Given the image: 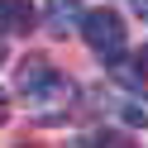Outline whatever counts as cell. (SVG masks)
<instances>
[{"instance_id":"obj_1","label":"cell","mask_w":148,"mask_h":148,"mask_svg":"<svg viewBox=\"0 0 148 148\" xmlns=\"http://www.w3.org/2000/svg\"><path fill=\"white\" fill-rule=\"evenodd\" d=\"M77 29H81V38H86L105 62L124 53V24H119V14H115V10H91V14H81Z\"/></svg>"},{"instance_id":"obj_2","label":"cell","mask_w":148,"mask_h":148,"mask_svg":"<svg viewBox=\"0 0 148 148\" xmlns=\"http://www.w3.org/2000/svg\"><path fill=\"white\" fill-rule=\"evenodd\" d=\"M43 24H48L53 38H67L81 24V0H48V5H43Z\"/></svg>"},{"instance_id":"obj_3","label":"cell","mask_w":148,"mask_h":148,"mask_svg":"<svg viewBox=\"0 0 148 148\" xmlns=\"http://www.w3.org/2000/svg\"><path fill=\"white\" fill-rule=\"evenodd\" d=\"M34 29V5L29 0H0V38L5 34H29Z\"/></svg>"},{"instance_id":"obj_4","label":"cell","mask_w":148,"mask_h":148,"mask_svg":"<svg viewBox=\"0 0 148 148\" xmlns=\"http://www.w3.org/2000/svg\"><path fill=\"white\" fill-rule=\"evenodd\" d=\"M48 77H53V67H48L43 58H24V67H19V91L29 96V91H38Z\"/></svg>"},{"instance_id":"obj_5","label":"cell","mask_w":148,"mask_h":148,"mask_svg":"<svg viewBox=\"0 0 148 148\" xmlns=\"http://www.w3.org/2000/svg\"><path fill=\"white\" fill-rule=\"evenodd\" d=\"M119 115H124L129 129H148V96H138V91L124 96V100H119Z\"/></svg>"},{"instance_id":"obj_6","label":"cell","mask_w":148,"mask_h":148,"mask_svg":"<svg viewBox=\"0 0 148 148\" xmlns=\"http://www.w3.org/2000/svg\"><path fill=\"white\" fill-rule=\"evenodd\" d=\"M86 148H138V143L124 134V129H96V134L86 138Z\"/></svg>"},{"instance_id":"obj_7","label":"cell","mask_w":148,"mask_h":148,"mask_svg":"<svg viewBox=\"0 0 148 148\" xmlns=\"http://www.w3.org/2000/svg\"><path fill=\"white\" fill-rule=\"evenodd\" d=\"M134 14H138V19L148 24V0H134Z\"/></svg>"},{"instance_id":"obj_8","label":"cell","mask_w":148,"mask_h":148,"mask_svg":"<svg viewBox=\"0 0 148 148\" xmlns=\"http://www.w3.org/2000/svg\"><path fill=\"white\" fill-rule=\"evenodd\" d=\"M10 119V100H5V91H0V124Z\"/></svg>"},{"instance_id":"obj_9","label":"cell","mask_w":148,"mask_h":148,"mask_svg":"<svg viewBox=\"0 0 148 148\" xmlns=\"http://www.w3.org/2000/svg\"><path fill=\"white\" fill-rule=\"evenodd\" d=\"M138 67H143V77H148V48H143V53H138Z\"/></svg>"},{"instance_id":"obj_10","label":"cell","mask_w":148,"mask_h":148,"mask_svg":"<svg viewBox=\"0 0 148 148\" xmlns=\"http://www.w3.org/2000/svg\"><path fill=\"white\" fill-rule=\"evenodd\" d=\"M0 67H5V38H0Z\"/></svg>"}]
</instances>
